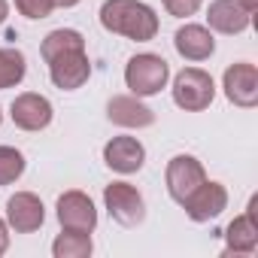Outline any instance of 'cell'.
<instances>
[{
  "label": "cell",
  "instance_id": "1",
  "mask_svg": "<svg viewBox=\"0 0 258 258\" xmlns=\"http://www.w3.org/2000/svg\"><path fill=\"white\" fill-rule=\"evenodd\" d=\"M100 25L103 31L127 37L134 43H149L158 34V16L143 0H103Z\"/></svg>",
  "mask_w": 258,
  "mask_h": 258
},
{
  "label": "cell",
  "instance_id": "2",
  "mask_svg": "<svg viewBox=\"0 0 258 258\" xmlns=\"http://www.w3.org/2000/svg\"><path fill=\"white\" fill-rule=\"evenodd\" d=\"M170 79V67L161 55H152V52H143V55H134L131 61L124 64V85L131 88L134 97H152L158 94Z\"/></svg>",
  "mask_w": 258,
  "mask_h": 258
},
{
  "label": "cell",
  "instance_id": "3",
  "mask_svg": "<svg viewBox=\"0 0 258 258\" xmlns=\"http://www.w3.org/2000/svg\"><path fill=\"white\" fill-rule=\"evenodd\" d=\"M216 97L213 76L201 67H185L173 79V103L185 112H204Z\"/></svg>",
  "mask_w": 258,
  "mask_h": 258
},
{
  "label": "cell",
  "instance_id": "4",
  "mask_svg": "<svg viewBox=\"0 0 258 258\" xmlns=\"http://www.w3.org/2000/svg\"><path fill=\"white\" fill-rule=\"evenodd\" d=\"M103 204H106L109 219L118 222L121 228H137L146 219L143 195L134 185H127V182H109L103 188Z\"/></svg>",
  "mask_w": 258,
  "mask_h": 258
},
{
  "label": "cell",
  "instance_id": "5",
  "mask_svg": "<svg viewBox=\"0 0 258 258\" xmlns=\"http://www.w3.org/2000/svg\"><path fill=\"white\" fill-rule=\"evenodd\" d=\"M207 179V170L204 164L195 158V155H173L167 161V170H164V182H167V195L182 207L185 198Z\"/></svg>",
  "mask_w": 258,
  "mask_h": 258
},
{
  "label": "cell",
  "instance_id": "6",
  "mask_svg": "<svg viewBox=\"0 0 258 258\" xmlns=\"http://www.w3.org/2000/svg\"><path fill=\"white\" fill-rule=\"evenodd\" d=\"M182 210H185V216H188L191 222H198V225L213 222V219H219V216L228 210V188H225L222 182L204 179V182L185 198Z\"/></svg>",
  "mask_w": 258,
  "mask_h": 258
},
{
  "label": "cell",
  "instance_id": "7",
  "mask_svg": "<svg viewBox=\"0 0 258 258\" xmlns=\"http://www.w3.org/2000/svg\"><path fill=\"white\" fill-rule=\"evenodd\" d=\"M91 76V61L85 55V49H73V52H64V55H55L49 61V79L55 88L61 91H76L88 82Z\"/></svg>",
  "mask_w": 258,
  "mask_h": 258
},
{
  "label": "cell",
  "instance_id": "8",
  "mask_svg": "<svg viewBox=\"0 0 258 258\" xmlns=\"http://www.w3.org/2000/svg\"><path fill=\"white\" fill-rule=\"evenodd\" d=\"M222 88H225V97L234 106L252 109L258 103V67L249 64V61L231 64L222 76Z\"/></svg>",
  "mask_w": 258,
  "mask_h": 258
},
{
  "label": "cell",
  "instance_id": "9",
  "mask_svg": "<svg viewBox=\"0 0 258 258\" xmlns=\"http://www.w3.org/2000/svg\"><path fill=\"white\" fill-rule=\"evenodd\" d=\"M55 216L61 222V228L67 231H94L97 228V210L91 204V198L85 191H64L55 204Z\"/></svg>",
  "mask_w": 258,
  "mask_h": 258
},
{
  "label": "cell",
  "instance_id": "10",
  "mask_svg": "<svg viewBox=\"0 0 258 258\" xmlns=\"http://www.w3.org/2000/svg\"><path fill=\"white\" fill-rule=\"evenodd\" d=\"M10 115H13L16 127L34 134V131H43V127L52 124L55 109H52L49 97H43V94H37V91H25V94H19V97L13 100Z\"/></svg>",
  "mask_w": 258,
  "mask_h": 258
},
{
  "label": "cell",
  "instance_id": "11",
  "mask_svg": "<svg viewBox=\"0 0 258 258\" xmlns=\"http://www.w3.org/2000/svg\"><path fill=\"white\" fill-rule=\"evenodd\" d=\"M46 222V207L37 195L31 191H16L10 201H7V225L16 231V234H34L40 231Z\"/></svg>",
  "mask_w": 258,
  "mask_h": 258
},
{
  "label": "cell",
  "instance_id": "12",
  "mask_svg": "<svg viewBox=\"0 0 258 258\" xmlns=\"http://www.w3.org/2000/svg\"><path fill=\"white\" fill-rule=\"evenodd\" d=\"M103 161L109 170L127 176V173H137L146 161V149L137 137H112L103 146Z\"/></svg>",
  "mask_w": 258,
  "mask_h": 258
},
{
  "label": "cell",
  "instance_id": "13",
  "mask_svg": "<svg viewBox=\"0 0 258 258\" xmlns=\"http://www.w3.org/2000/svg\"><path fill=\"white\" fill-rule=\"evenodd\" d=\"M255 210H258V198L252 195L249 198V207L243 216H237L228 228H225V243H228V252H237V255H252L258 249V219H255Z\"/></svg>",
  "mask_w": 258,
  "mask_h": 258
},
{
  "label": "cell",
  "instance_id": "14",
  "mask_svg": "<svg viewBox=\"0 0 258 258\" xmlns=\"http://www.w3.org/2000/svg\"><path fill=\"white\" fill-rule=\"evenodd\" d=\"M106 118L118 127H149L155 121V112L134 94H115L106 103Z\"/></svg>",
  "mask_w": 258,
  "mask_h": 258
},
{
  "label": "cell",
  "instance_id": "15",
  "mask_svg": "<svg viewBox=\"0 0 258 258\" xmlns=\"http://www.w3.org/2000/svg\"><path fill=\"white\" fill-rule=\"evenodd\" d=\"M207 25L216 34L234 37V34H243L252 25V16L237 4V0H213L207 7Z\"/></svg>",
  "mask_w": 258,
  "mask_h": 258
},
{
  "label": "cell",
  "instance_id": "16",
  "mask_svg": "<svg viewBox=\"0 0 258 258\" xmlns=\"http://www.w3.org/2000/svg\"><path fill=\"white\" fill-rule=\"evenodd\" d=\"M173 46L185 61H195V64L207 61L216 52V40H213L210 28H204V25H182L173 34Z\"/></svg>",
  "mask_w": 258,
  "mask_h": 258
},
{
  "label": "cell",
  "instance_id": "17",
  "mask_svg": "<svg viewBox=\"0 0 258 258\" xmlns=\"http://www.w3.org/2000/svg\"><path fill=\"white\" fill-rule=\"evenodd\" d=\"M94 249L91 243V234L88 231H61L52 243V255L55 258H88Z\"/></svg>",
  "mask_w": 258,
  "mask_h": 258
},
{
  "label": "cell",
  "instance_id": "18",
  "mask_svg": "<svg viewBox=\"0 0 258 258\" xmlns=\"http://www.w3.org/2000/svg\"><path fill=\"white\" fill-rule=\"evenodd\" d=\"M73 49H85V37H82L79 31H73V28H58V31L46 34V40H43V46H40V55H43V61L49 64L55 55L73 52Z\"/></svg>",
  "mask_w": 258,
  "mask_h": 258
},
{
  "label": "cell",
  "instance_id": "19",
  "mask_svg": "<svg viewBox=\"0 0 258 258\" xmlns=\"http://www.w3.org/2000/svg\"><path fill=\"white\" fill-rule=\"evenodd\" d=\"M28 73V61L19 49H0V91L4 88H16Z\"/></svg>",
  "mask_w": 258,
  "mask_h": 258
},
{
  "label": "cell",
  "instance_id": "20",
  "mask_svg": "<svg viewBox=\"0 0 258 258\" xmlns=\"http://www.w3.org/2000/svg\"><path fill=\"white\" fill-rule=\"evenodd\" d=\"M25 173V155L13 146H0V185H13Z\"/></svg>",
  "mask_w": 258,
  "mask_h": 258
},
{
  "label": "cell",
  "instance_id": "21",
  "mask_svg": "<svg viewBox=\"0 0 258 258\" xmlns=\"http://www.w3.org/2000/svg\"><path fill=\"white\" fill-rule=\"evenodd\" d=\"M13 4H16V10H19L25 19H31V22L49 19V16H52V10H55L52 0H13Z\"/></svg>",
  "mask_w": 258,
  "mask_h": 258
},
{
  "label": "cell",
  "instance_id": "22",
  "mask_svg": "<svg viewBox=\"0 0 258 258\" xmlns=\"http://www.w3.org/2000/svg\"><path fill=\"white\" fill-rule=\"evenodd\" d=\"M161 4H164V10H167L173 19H188V16H195V13L201 10L204 0H161Z\"/></svg>",
  "mask_w": 258,
  "mask_h": 258
},
{
  "label": "cell",
  "instance_id": "23",
  "mask_svg": "<svg viewBox=\"0 0 258 258\" xmlns=\"http://www.w3.org/2000/svg\"><path fill=\"white\" fill-rule=\"evenodd\" d=\"M7 249H10V225L0 219V255H4Z\"/></svg>",
  "mask_w": 258,
  "mask_h": 258
},
{
  "label": "cell",
  "instance_id": "24",
  "mask_svg": "<svg viewBox=\"0 0 258 258\" xmlns=\"http://www.w3.org/2000/svg\"><path fill=\"white\" fill-rule=\"evenodd\" d=\"M237 4H240L249 16H255V13H258V0H237Z\"/></svg>",
  "mask_w": 258,
  "mask_h": 258
},
{
  "label": "cell",
  "instance_id": "25",
  "mask_svg": "<svg viewBox=\"0 0 258 258\" xmlns=\"http://www.w3.org/2000/svg\"><path fill=\"white\" fill-rule=\"evenodd\" d=\"M7 16H10V4H7V0H0V25L7 22Z\"/></svg>",
  "mask_w": 258,
  "mask_h": 258
},
{
  "label": "cell",
  "instance_id": "26",
  "mask_svg": "<svg viewBox=\"0 0 258 258\" xmlns=\"http://www.w3.org/2000/svg\"><path fill=\"white\" fill-rule=\"evenodd\" d=\"M52 4H55V7H61V10H70V7H76V4H79V0H52Z\"/></svg>",
  "mask_w": 258,
  "mask_h": 258
},
{
  "label": "cell",
  "instance_id": "27",
  "mask_svg": "<svg viewBox=\"0 0 258 258\" xmlns=\"http://www.w3.org/2000/svg\"><path fill=\"white\" fill-rule=\"evenodd\" d=\"M0 121H4V109H0Z\"/></svg>",
  "mask_w": 258,
  "mask_h": 258
}]
</instances>
